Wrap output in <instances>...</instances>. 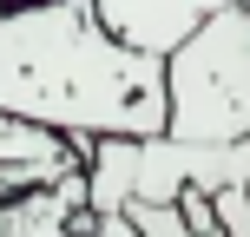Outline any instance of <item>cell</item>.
<instances>
[{"label":"cell","mask_w":250,"mask_h":237,"mask_svg":"<svg viewBox=\"0 0 250 237\" xmlns=\"http://www.w3.org/2000/svg\"><path fill=\"white\" fill-rule=\"evenodd\" d=\"M125 217L138 224V237H224V231H198L178 204H132Z\"/></svg>","instance_id":"obj_6"},{"label":"cell","mask_w":250,"mask_h":237,"mask_svg":"<svg viewBox=\"0 0 250 237\" xmlns=\"http://www.w3.org/2000/svg\"><path fill=\"white\" fill-rule=\"evenodd\" d=\"M244 198H250V178H244Z\"/></svg>","instance_id":"obj_9"},{"label":"cell","mask_w":250,"mask_h":237,"mask_svg":"<svg viewBox=\"0 0 250 237\" xmlns=\"http://www.w3.org/2000/svg\"><path fill=\"white\" fill-rule=\"evenodd\" d=\"M211 211H217V231L224 237H250V198H244V185H224L211 198Z\"/></svg>","instance_id":"obj_7"},{"label":"cell","mask_w":250,"mask_h":237,"mask_svg":"<svg viewBox=\"0 0 250 237\" xmlns=\"http://www.w3.org/2000/svg\"><path fill=\"white\" fill-rule=\"evenodd\" d=\"M165 132L191 145L250 138V7H217L165 53Z\"/></svg>","instance_id":"obj_3"},{"label":"cell","mask_w":250,"mask_h":237,"mask_svg":"<svg viewBox=\"0 0 250 237\" xmlns=\"http://www.w3.org/2000/svg\"><path fill=\"white\" fill-rule=\"evenodd\" d=\"M86 172V198L92 211H132V204H178L185 191L217 198L224 185L250 178V138L230 145H191L171 132H145V138H66Z\"/></svg>","instance_id":"obj_2"},{"label":"cell","mask_w":250,"mask_h":237,"mask_svg":"<svg viewBox=\"0 0 250 237\" xmlns=\"http://www.w3.org/2000/svg\"><path fill=\"white\" fill-rule=\"evenodd\" d=\"M92 7H99V20L112 26L125 46L165 60L198 20H211L217 7H237V0H92Z\"/></svg>","instance_id":"obj_5"},{"label":"cell","mask_w":250,"mask_h":237,"mask_svg":"<svg viewBox=\"0 0 250 237\" xmlns=\"http://www.w3.org/2000/svg\"><path fill=\"white\" fill-rule=\"evenodd\" d=\"M0 112L60 138L165 132V60L125 46L92 0L0 7Z\"/></svg>","instance_id":"obj_1"},{"label":"cell","mask_w":250,"mask_h":237,"mask_svg":"<svg viewBox=\"0 0 250 237\" xmlns=\"http://www.w3.org/2000/svg\"><path fill=\"white\" fill-rule=\"evenodd\" d=\"M0 7H20V0H0Z\"/></svg>","instance_id":"obj_8"},{"label":"cell","mask_w":250,"mask_h":237,"mask_svg":"<svg viewBox=\"0 0 250 237\" xmlns=\"http://www.w3.org/2000/svg\"><path fill=\"white\" fill-rule=\"evenodd\" d=\"M0 237H138V224L125 211H92L86 172L66 165L46 185L0 198Z\"/></svg>","instance_id":"obj_4"}]
</instances>
